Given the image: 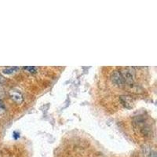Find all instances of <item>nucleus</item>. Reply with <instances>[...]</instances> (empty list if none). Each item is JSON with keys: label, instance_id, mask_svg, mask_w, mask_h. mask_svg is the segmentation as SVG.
I'll use <instances>...</instances> for the list:
<instances>
[{"label": "nucleus", "instance_id": "6e6552de", "mask_svg": "<svg viewBox=\"0 0 157 157\" xmlns=\"http://www.w3.org/2000/svg\"><path fill=\"white\" fill-rule=\"evenodd\" d=\"M1 108H2V103L0 102V109H1Z\"/></svg>", "mask_w": 157, "mask_h": 157}, {"label": "nucleus", "instance_id": "39448f33", "mask_svg": "<svg viewBox=\"0 0 157 157\" xmlns=\"http://www.w3.org/2000/svg\"><path fill=\"white\" fill-rule=\"evenodd\" d=\"M19 70V68L18 67H8V68H6L5 69L3 70V72L5 74H13L14 72H16L17 71Z\"/></svg>", "mask_w": 157, "mask_h": 157}, {"label": "nucleus", "instance_id": "f03ea898", "mask_svg": "<svg viewBox=\"0 0 157 157\" xmlns=\"http://www.w3.org/2000/svg\"><path fill=\"white\" fill-rule=\"evenodd\" d=\"M111 79L116 85L118 87H123L125 84V81L119 71H114L111 75Z\"/></svg>", "mask_w": 157, "mask_h": 157}, {"label": "nucleus", "instance_id": "423d86ee", "mask_svg": "<svg viewBox=\"0 0 157 157\" xmlns=\"http://www.w3.org/2000/svg\"><path fill=\"white\" fill-rule=\"evenodd\" d=\"M24 69H25V70L28 71L29 72H31V73H35L37 71V68L33 67V66H28V67H24Z\"/></svg>", "mask_w": 157, "mask_h": 157}, {"label": "nucleus", "instance_id": "20e7f679", "mask_svg": "<svg viewBox=\"0 0 157 157\" xmlns=\"http://www.w3.org/2000/svg\"><path fill=\"white\" fill-rule=\"evenodd\" d=\"M119 100L121 101L122 105L127 108H131L133 107V101L130 97L126 95H122L119 97Z\"/></svg>", "mask_w": 157, "mask_h": 157}, {"label": "nucleus", "instance_id": "0eeeda50", "mask_svg": "<svg viewBox=\"0 0 157 157\" xmlns=\"http://www.w3.org/2000/svg\"><path fill=\"white\" fill-rule=\"evenodd\" d=\"M4 81H5V78H4L2 75L0 74V83H2Z\"/></svg>", "mask_w": 157, "mask_h": 157}, {"label": "nucleus", "instance_id": "7ed1b4c3", "mask_svg": "<svg viewBox=\"0 0 157 157\" xmlns=\"http://www.w3.org/2000/svg\"><path fill=\"white\" fill-rule=\"evenodd\" d=\"M9 95H10L11 99L17 104H21L22 101H24L23 95H22L21 93L19 92L18 90H11L10 91H9Z\"/></svg>", "mask_w": 157, "mask_h": 157}, {"label": "nucleus", "instance_id": "f257e3e1", "mask_svg": "<svg viewBox=\"0 0 157 157\" xmlns=\"http://www.w3.org/2000/svg\"><path fill=\"white\" fill-rule=\"evenodd\" d=\"M125 83H132L134 79V71L132 68H125L120 72Z\"/></svg>", "mask_w": 157, "mask_h": 157}]
</instances>
